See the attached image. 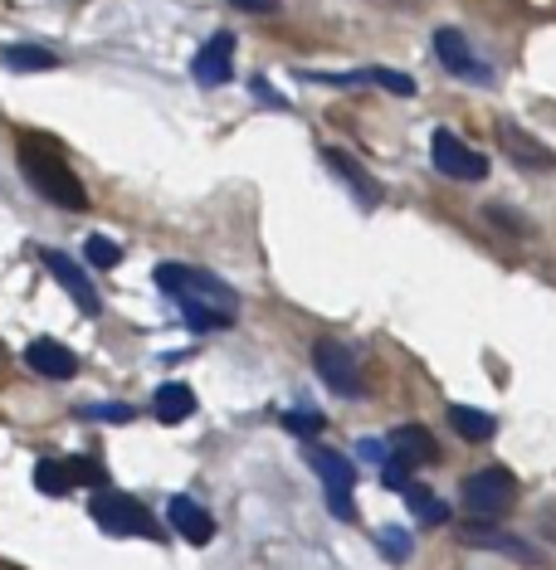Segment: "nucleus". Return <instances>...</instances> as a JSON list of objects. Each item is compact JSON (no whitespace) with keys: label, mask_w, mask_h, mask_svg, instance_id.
Listing matches in <instances>:
<instances>
[{"label":"nucleus","mask_w":556,"mask_h":570,"mask_svg":"<svg viewBox=\"0 0 556 570\" xmlns=\"http://www.w3.org/2000/svg\"><path fill=\"white\" fill-rule=\"evenodd\" d=\"M157 288L166 297H176L181 307V322L191 332H225L235 327V313H240V293L230 288L220 274L211 268H191V264H157Z\"/></svg>","instance_id":"obj_1"},{"label":"nucleus","mask_w":556,"mask_h":570,"mask_svg":"<svg viewBox=\"0 0 556 570\" xmlns=\"http://www.w3.org/2000/svg\"><path fill=\"white\" fill-rule=\"evenodd\" d=\"M20 176L35 186V196H45L49 205H59V210H88V190L84 180L74 176V166L59 157L49 141H20Z\"/></svg>","instance_id":"obj_2"},{"label":"nucleus","mask_w":556,"mask_h":570,"mask_svg":"<svg viewBox=\"0 0 556 570\" xmlns=\"http://www.w3.org/2000/svg\"><path fill=\"white\" fill-rule=\"evenodd\" d=\"M88 517L98 522V531L108 537H142V541H162V527L133 492L123 488H94V502H88Z\"/></svg>","instance_id":"obj_3"},{"label":"nucleus","mask_w":556,"mask_h":570,"mask_svg":"<svg viewBox=\"0 0 556 570\" xmlns=\"http://www.w3.org/2000/svg\"><path fill=\"white\" fill-rule=\"evenodd\" d=\"M459 502H464V508H469L474 517H488V522H498V517L517 502V478L503 469V463H494V469H478V473L464 478Z\"/></svg>","instance_id":"obj_4"},{"label":"nucleus","mask_w":556,"mask_h":570,"mask_svg":"<svg viewBox=\"0 0 556 570\" xmlns=\"http://www.w3.org/2000/svg\"><path fill=\"white\" fill-rule=\"evenodd\" d=\"M308 463H313V473L322 478V488H328V508L338 522H357V502H352V488H357V469L352 459L338 449H318L308 444Z\"/></svg>","instance_id":"obj_5"},{"label":"nucleus","mask_w":556,"mask_h":570,"mask_svg":"<svg viewBox=\"0 0 556 570\" xmlns=\"http://www.w3.org/2000/svg\"><path fill=\"white\" fill-rule=\"evenodd\" d=\"M313 371L328 381V391H338L342 400H357L367 395V381H361V361L352 346L332 342V336H322V342L313 346Z\"/></svg>","instance_id":"obj_6"},{"label":"nucleus","mask_w":556,"mask_h":570,"mask_svg":"<svg viewBox=\"0 0 556 570\" xmlns=\"http://www.w3.org/2000/svg\"><path fill=\"white\" fill-rule=\"evenodd\" d=\"M430 157H435V171L449 176V180H484L488 176V157H478L474 147H464V141L449 132V127H439L430 137Z\"/></svg>","instance_id":"obj_7"},{"label":"nucleus","mask_w":556,"mask_h":570,"mask_svg":"<svg viewBox=\"0 0 556 570\" xmlns=\"http://www.w3.org/2000/svg\"><path fill=\"white\" fill-rule=\"evenodd\" d=\"M435 59L445 63L455 79H469V83H494V69L469 49L459 30H435Z\"/></svg>","instance_id":"obj_8"},{"label":"nucleus","mask_w":556,"mask_h":570,"mask_svg":"<svg viewBox=\"0 0 556 570\" xmlns=\"http://www.w3.org/2000/svg\"><path fill=\"white\" fill-rule=\"evenodd\" d=\"M459 541L464 547H478V551H503V556H513V561H523V566H547V556L533 551V547H523L517 537H508V531H494L488 527V517H478V522L469 527H459Z\"/></svg>","instance_id":"obj_9"},{"label":"nucleus","mask_w":556,"mask_h":570,"mask_svg":"<svg viewBox=\"0 0 556 570\" xmlns=\"http://www.w3.org/2000/svg\"><path fill=\"white\" fill-rule=\"evenodd\" d=\"M191 73H196L201 88H220V83L235 79V35H230V30L211 35V45L191 59Z\"/></svg>","instance_id":"obj_10"},{"label":"nucleus","mask_w":556,"mask_h":570,"mask_svg":"<svg viewBox=\"0 0 556 570\" xmlns=\"http://www.w3.org/2000/svg\"><path fill=\"white\" fill-rule=\"evenodd\" d=\"M45 268L59 278V288L69 293L74 303H79V313H84V317H98V313H103V297H98V288H94V283H88V274H84L79 264H74L69 254L49 249V254H45Z\"/></svg>","instance_id":"obj_11"},{"label":"nucleus","mask_w":556,"mask_h":570,"mask_svg":"<svg viewBox=\"0 0 556 570\" xmlns=\"http://www.w3.org/2000/svg\"><path fill=\"white\" fill-rule=\"evenodd\" d=\"M166 522L181 541H191V547H211L215 541V517L201 508L196 498H186V492H176L172 502H166Z\"/></svg>","instance_id":"obj_12"},{"label":"nucleus","mask_w":556,"mask_h":570,"mask_svg":"<svg viewBox=\"0 0 556 570\" xmlns=\"http://www.w3.org/2000/svg\"><path fill=\"white\" fill-rule=\"evenodd\" d=\"M498 141L513 157V166H523V171H556V151L547 141H537L533 132H523L517 122H498Z\"/></svg>","instance_id":"obj_13"},{"label":"nucleus","mask_w":556,"mask_h":570,"mask_svg":"<svg viewBox=\"0 0 556 570\" xmlns=\"http://www.w3.org/2000/svg\"><path fill=\"white\" fill-rule=\"evenodd\" d=\"M25 366L35 375H45V381H74V375H79V356L64 342H55V336H35V342L25 346Z\"/></svg>","instance_id":"obj_14"},{"label":"nucleus","mask_w":556,"mask_h":570,"mask_svg":"<svg viewBox=\"0 0 556 570\" xmlns=\"http://www.w3.org/2000/svg\"><path fill=\"white\" fill-rule=\"evenodd\" d=\"M152 414H157L162 424H181L196 414V391H191L186 381H166L152 391Z\"/></svg>","instance_id":"obj_15"},{"label":"nucleus","mask_w":556,"mask_h":570,"mask_svg":"<svg viewBox=\"0 0 556 570\" xmlns=\"http://www.w3.org/2000/svg\"><path fill=\"white\" fill-rule=\"evenodd\" d=\"M391 453L396 459H406V463H435L439 459V444H435V434L425 430V424H400V430H391Z\"/></svg>","instance_id":"obj_16"},{"label":"nucleus","mask_w":556,"mask_h":570,"mask_svg":"<svg viewBox=\"0 0 556 570\" xmlns=\"http://www.w3.org/2000/svg\"><path fill=\"white\" fill-rule=\"evenodd\" d=\"M322 161H328V166H332V171H338V176L347 180V186H352V190H357V200H361V205H367V210H377V205H381V186H377V180H371L367 171H361V166H357L352 157H347V151H338V147H328V151H322Z\"/></svg>","instance_id":"obj_17"},{"label":"nucleus","mask_w":556,"mask_h":570,"mask_svg":"<svg viewBox=\"0 0 556 570\" xmlns=\"http://www.w3.org/2000/svg\"><path fill=\"white\" fill-rule=\"evenodd\" d=\"M449 430H455L459 439H469V444H484V439H494L498 420L474 405H449Z\"/></svg>","instance_id":"obj_18"},{"label":"nucleus","mask_w":556,"mask_h":570,"mask_svg":"<svg viewBox=\"0 0 556 570\" xmlns=\"http://www.w3.org/2000/svg\"><path fill=\"white\" fill-rule=\"evenodd\" d=\"M6 69H16V73H45V69H59V55L55 49H45V45H6Z\"/></svg>","instance_id":"obj_19"},{"label":"nucleus","mask_w":556,"mask_h":570,"mask_svg":"<svg viewBox=\"0 0 556 570\" xmlns=\"http://www.w3.org/2000/svg\"><path fill=\"white\" fill-rule=\"evenodd\" d=\"M406 502H410V508H416V517H420L425 527H445V522H449V508H445V502L435 498L430 488L410 483V488H406Z\"/></svg>","instance_id":"obj_20"},{"label":"nucleus","mask_w":556,"mask_h":570,"mask_svg":"<svg viewBox=\"0 0 556 570\" xmlns=\"http://www.w3.org/2000/svg\"><path fill=\"white\" fill-rule=\"evenodd\" d=\"M35 488L45 492V498H64V492L74 488V478H69V469H64V463H55V459H40L35 463Z\"/></svg>","instance_id":"obj_21"},{"label":"nucleus","mask_w":556,"mask_h":570,"mask_svg":"<svg viewBox=\"0 0 556 570\" xmlns=\"http://www.w3.org/2000/svg\"><path fill=\"white\" fill-rule=\"evenodd\" d=\"M361 83H377L396 98H416V79H410V73H396V69H361Z\"/></svg>","instance_id":"obj_22"},{"label":"nucleus","mask_w":556,"mask_h":570,"mask_svg":"<svg viewBox=\"0 0 556 570\" xmlns=\"http://www.w3.org/2000/svg\"><path fill=\"white\" fill-rule=\"evenodd\" d=\"M381 556H386V561H391V566H400V561H410V551H416V537H410V531L406 527H381Z\"/></svg>","instance_id":"obj_23"},{"label":"nucleus","mask_w":556,"mask_h":570,"mask_svg":"<svg viewBox=\"0 0 556 570\" xmlns=\"http://www.w3.org/2000/svg\"><path fill=\"white\" fill-rule=\"evenodd\" d=\"M84 258L94 268H118L123 264V244H113V239H103V235H88L84 239Z\"/></svg>","instance_id":"obj_24"},{"label":"nucleus","mask_w":556,"mask_h":570,"mask_svg":"<svg viewBox=\"0 0 556 570\" xmlns=\"http://www.w3.org/2000/svg\"><path fill=\"white\" fill-rule=\"evenodd\" d=\"M64 469H69L74 488H79V483H88V488H108V473H103V463H98V459H88V453H79V459H69Z\"/></svg>","instance_id":"obj_25"},{"label":"nucleus","mask_w":556,"mask_h":570,"mask_svg":"<svg viewBox=\"0 0 556 570\" xmlns=\"http://www.w3.org/2000/svg\"><path fill=\"white\" fill-rule=\"evenodd\" d=\"M283 430L299 434V439H313V434H322V414L318 410H289L283 414Z\"/></svg>","instance_id":"obj_26"},{"label":"nucleus","mask_w":556,"mask_h":570,"mask_svg":"<svg viewBox=\"0 0 556 570\" xmlns=\"http://www.w3.org/2000/svg\"><path fill=\"white\" fill-rule=\"evenodd\" d=\"M410 469H416V463H406V459H386L381 463V488H391V492H406L410 483H416V478H410Z\"/></svg>","instance_id":"obj_27"},{"label":"nucleus","mask_w":556,"mask_h":570,"mask_svg":"<svg viewBox=\"0 0 556 570\" xmlns=\"http://www.w3.org/2000/svg\"><path fill=\"white\" fill-rule=\"evenodd\" d=\"M84 414H88V420H113V424L137 420V410H133V405H88Z\"/></svg>","instance_id":"obj_28"},{"label":"nucleus","mask_w":556,"mask_h":570,"mask_svg":"<svg viewBox=\"0 0 556 570\" xmlns=\"http://www.w3.org/2000/svg\"><path fill=\"white\" fill-rule=\"evenodd\" d=\"M235 10H244V16H274L279 0H230Z\"/></svg>","instance_id":"obj_29"},{"label":"nucleus","mask_w":556,"mask_h":570,"mask_svg":"<svg viewBox=\"0 0 556 570\" xmlns=\"http://www.w3.org/2000/svg\"><path fill=\"white\" fill-rule=\"evenodd\" d=\"M361 459L386 463V459H391V444H381V439H361Z\"/></svg>","instance_id":"obj_30"},{"label":"nucleus","mask_w":556,"mask_h":570,"mask_svg":"<svg viewBox=\"0 0 556 570\" xmlns=\"http://www.w3.org/2000/svg\"><path fill=\"white\" fill-rule=\"evenodd\" d=\"M250 88H254V98H259V102H269V108H289V98H279V94H274V88H269L264 79H254Z\"/></svg>","instance_id":"obj_31"}]
</instances>
